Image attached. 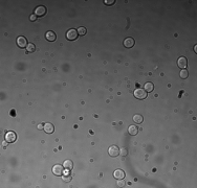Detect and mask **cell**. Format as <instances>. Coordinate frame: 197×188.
<instances>
[{
  "label": "cell",
  "mask_w": 197,
  "mask_h": 188,
  "mask_svg": "<svg viewBox=\"0 0 197 188\" xmlns=\"http://www.w3.org/2000/svg\"><path fill=\"white\" fill-rule=\"evenodd\" d=\"M120 155H122L123 157L127 156V155H128V151H127V148H125V147H122V148L120 150Z\"/></svg>",
  "instance_id": "ffe728a7"
},
{
  "label": "cell",
  "mask_w": 197,
  "mask_h": 188,
  "mask_svg": "<svg viewBox=\"0 0 197 188\" xmlns=\"http://www.w3.org/2000/svg\"><path fill=\"white\" fill-rule=\"evenodd\" d=\"M125 171L122 170V169H115V171L113 172V177L116 179V180H121V179H124L125 178Z\"/></svg>",
  "instance_id": "30bf717a"
},
{
  "label": "cell",
  "mask_w": 197,
  "mask_h": 188,
  "mask_svg": "<svg viewBox=\"0 0 197 188\" xmlns=\"http://www.w3.org/2000/svg\"><path fill=\"white\" fill-rule=\"evenodd\" d=\"M29 20H30V21H36V20H37V16H36L35 14H34V15H30V16H29Z\"/></svg>",
  "instance_id": "603a6c76"
},
{
  "label": "cell",
  "mask_w": 197,
  "mask_h": 188,
  "mask_svg": "<svg viewBox=\"0 0 197 188\" xmlns=\"http://www.w3.org/2000/svg\"><path fill=\"white\" fill-rule=\"evenodd\" d=\"M194 51H195V52L197 54V46H196V45L194 46Z\"/></svg>",
  "instance_id": "4316f807"
},
{
  "label": "cell",
  "mask_w": 197,
  "mask_h": 188,
  "mask_svg": "<svg viewBox=\"0 0 197 188\" xmlns=\"http://www.w3.org/2000/svg\"><path fill=\"white\" fill-rule=\"evenodd\" d=\"M17 139V135L15 134L14 132H7L5 134V141L8 142V143H13L15 142Z\"/></svg>",
  "instance_id": "8992f818"
},
{
  "label": "cell",
  "mask_w": 197,
  "mask_h": 188,
  "mask_svg": "<svg viewBox=\"0 0 197 188\" xmlns=\"http://www.w3.org/2000/svg\"><path fill=\"white\" fill-rule=\"evenodd\" d=\"M117 186H120V187H124V186H125V181H124V179H121V180L117 181Z\"/></svg>",
  "instance_id": "44dd1931"
},
{
  "label": "cell",
  "mask_w": 197,
  "mask_h": 188,
  "mask_svg": "<svg viewBox=\"0 0 197 188\" xmlns=\"http://www.w3.org/2000/svg\"><path fill=\"white\" fill-rule=\"evenodd\" d=\"M63 166H64L65 169L71 170L74 168V163H72V161H70V160H65L64 163H63Z\"/></svg>",
  "instance_id": "9a60e30c"
},
{
  "label": "cell",
  "mask_w": 197,
  "mask_h": 188,
  "mask_svg": "<svg viewBox=\"0 0 197 188\" xmlns=\"http://www.w3.org/2000/svg\"><path fill=\"white\" fill-rule=\"evenodd\" d=\"M17 45H18L20 48H26V47H28V45L26 38H25V37H23V36L18 37V38H17Z\"/></svg>",
  "instance_id": "277c9868"
},
{
  "label": "cell",
  "mask_w": 197,
  "mask_h": 188,
  "mask_svg": "<svg viewBox=\"0 0 197 188\" xmlns=\"http://www.w3.org/2000/svg\"><path fill=\"white\" fill-rule=\"evenodd\" d=\"M133 95H134V97L138 98V99H145V98L147 97L148 94H147V92H146L144 89H141V88H138V89L134 90Z\"/></svg>",
  "instance_id": "6da1fadb"
},
{
  "label": "cell",
  "mask_w": 197,
  "mask_h": 188,
  "mask_svg": "<svg viewBox=\"0 0 197 188\" xmlns=\"http://www.w3.org/2000/svg\"><path fill=\"white\" fill-rule=\"evenodd\" d=\"M43 130L45 131V133H47V134H52V133H54V131H55V127H54L51 122H47V123L44 124Z\"/></svg>",
  "instance_id": "7c38bea8"
},
{
  "label": "cell",
  "mask_w": 197,
  "mask_h": 188,
  "mask_svg": "<svg viewBox=\"0 0 197 188\" xmlns=\"http://www.w3.org/2000/svg\"><path fill=\"white\" fill-rule=\"evenodd\" d=\"M108 154L110 157H117L120 155V148L116 145H112L108 148Z\"/></svg>",
  "instance_id": "5b68a950"
},
{
  "label": "cell",
  "mask_w": 197,
  "mask_h": 188,
  "mask_svg": "<svg viewBox=\"0 0 197 188\" xmlns=\"http://www.w3.org/2000/svg\"><path fill=\"white\" fill-rule=\"evenodd\" d=\"M177 65H178V67H179L180 69H186L187 66H188V61H187V59H186L185 56H180V57L178 59V61H177Z\"/></svg>",
  "instance_id": "ba28073f"
},
{
  "label": "cell",
  "mask_w": 197,
  "mask_h": 188,
  "mask_svg": "<svg viewBox=\"0 0 197 188\" xmlns=\"http://www.w3.org/2000/svg\"><path fill=\"white\" fill-rule=\"evenodd\" d=\"M128 133L130 135H132V136H135L139 133V128L136 126H130L128 128Z\"/></svg>",
  "instance_id": "4fadbf2b"
},
{
  "label": "cell",
  "mask_w": 197,
  "mask_h": 188,
  "mask_svg": "<svg viewBox=\"0 0 197 188\" xmlns=\"http://www.w3.org/2000/svg\"><path fill=\"white\" fill-rule=\"evenodd\" d=\"M134 44H135V42H134V39L133 38H126L125 40H124V46L126 47V48H132L133 46H134Z\"/></svg>",
  "instance_id": "9c48e42d"
},
{
  "label": "cell",
  "mask_w": 197,
  "mask_h": 188,
  "mask_svg": "<svg viewBox=\"0 0 197 188\" xmlns=\"http://www.w3.org/2000/svg\"><path fill=\"white\" fill-rule=\"evenodd\" d=\"M77 31H78V35H79V36H85L86 32H87V29H86V27L81 26L77 29Z\"/></svg>",
  "instance_id": "ac0fdd59"
},
{
  "label": "cell",
  "mask_w": 197,
  "mask_h": 188,
  "mask_svg": "<svg viewBox=\"0 0 197 188\" xmlns=\"http://www.w3.org/2000/svg\"><path fill=\"white\" fill-rule=\"evenodd\" d=\"M36 50V46H35V44H33V43H28V47H26V52H34Z\"/></svg>",
  "instance_id": "e0dca14e"
},
{
  "label": "cell",
  "mask_w": 197,
  "mask_h": 188,
  "mask_svg": "<svg viewBox=\"0 0 197 188\" xmlns=\"http://www.w3.org/2000/svg\"><path fill=\"white\" fill-rule=\"evenodd\" d=\"M45 39H46L47 41H49V42H54V41H56L57 35L54 32V31L48 30V31L45 33Z\"/></svg>",
  "instance_id": "8fae6325"
},
{
  "label": "cell",
  "mask_w": 197,
  "mask_h": 188,
  "mask_svg": "<svg viewBox=\"0 0 197 188\" xmlns=\"http://www.w3.org/2000/svg\"><path fill=\"white\" fill-rule=\"evenodd\" d=\"M62 179H63V181H66V182H69V181L71 180V179H70V177H63Z\"/></svg>",
  "instance_id": "cb8c5ba5"
},
{
  "label": "cell",
  "mask_w": 197,
  "mask_h": 188,
  "mask_svg": "<svg viewBox=\"0 0 197 188\" xmlns=\"http://www.w3.org/2000/svg\"><path fill=\"white\" fill-rule=\"evenodd\" d=\"M14 111H15V110H12V112H11V115H12V116H15V115H16V112H14Z\"/></svg>",
  "instance_id": "484cf974"
},
{
  "label": "cell",
  "mask_w": 197,
  "mask_h": 188,
  "mask_svg": "<svg viewBox=\"0 0 197 188\" xmlns=\"http://www.w3.org/2000/svg\"><path fill=\"white\" fill-rule=\"evenodd\" d=\"M114 2H115V0H104V3L106 5H112V4H114Z\"/></svg>",
  "instance_id": "7402d4cb"
},
{
  "label": "cell",
  "mask_w": 197,
  "mask_h": 188,
  "mask_svg": "<svg viewBox=\"0 0 197 188\" xmlns=\"http://www.w3.org/2000/svg\"><path fill=\"white\" fill-rule=\"evenodd\" d=\"M153 89H154V86H153V84L152 83H150V81H148V83H146L145 84V86H144V90L148 93V92H152L153 91Z\"/></svg>",
  "instance_id": "5bb4252c"
},
{
  "label": "cell",
  "mask_w": 197,
  "mask_h": 188,
  "mask_svg": "<svg viewBox=\"0 0 197 188\" xmlns=\"http://www.w3.org/2000/svg\"><path fill=\"white\" fill-rule=\"evenodd\" d=\"M46 7L45 6H43V5H40V6H37L36 8H35V15L37 16V17H43V16H45L46 15Z\"/></svg>",
  "instance_id": "3957f363"
},
{
  "label": "cell",
  "mask_w": 197,
  "mask_h": 188,
  "mask_svg": "<svg viewBox=\"0 0 197 188\" xmlns=\"http://www.w3.org/2000/svg\"><path fill=\"white\" fill-rule=\"evenodd\" d=\"M189 76V72H188V70L187 69H181V71H180V78L181 79H187Z\"/></svg>",
  "instance_id": "d6986e66"
},
{
  "label": "cell",
  "mask_w": 197,
  "mask_h": 188,
  "mask_svg": "<svg viewBox=\"0 0 197 188\" xmlns=\"http://www.w3.org/2000/svg\"><path fill=\"white\" fill-rule=\"evenodd\" d=\"M64 166L63 165H60V164H57V165H55L54 167H53V173L55 175V176H62V173H63V171H64Z\"/></svg>",
  "instance_id": "52a82bcc"
},
{
  "label": "cell",
  "mask_w": 197,
  "mask_h": 188,
  "mask_svg": "<svg viewBox=\"0 0 197 188\" xmlns=\"http://www.w3.org/2000/svg\"><path fill=\"white\" fill-rule=\"evenodd\" d=\"M78 31H77V29H75V28H71V29H69L67 32H66V39L67 40H69V41H75L77 38H78Z\"/></svg>",
  "instance_id": "7a4b0ae2"
},
{
  "label": "cell",
  "mask_w": 197,
  "mask_h": 188,
  "mask_svg": "<svg viewBox=\"0 0 197 188\" xmlns=\"http://www.w3.org/2000/svg\"><path fill=\"white\" fill-rule=\"evenodd\" d=\"M143 120H144V118H143V116H141V114H135V115L133 116V121H134L135 123H138V124L141 123Z\"/></svg>",
  "instance_id": "2e32d148"
},
{
  "label": "cell",
  "mask_w": 197,
  "mask_h": 188,
  "mask_svg": "<svg viewBox=\"0 0 197 188\" xmlns=\"http://www.w3.org/2000/svg\"><path fill=\"white\" fill-rule=\"evenodd\" d=\"M43 128H44L43 124H38V129H39V130H43Z\"/></svg>",
  "instance_id": "d4e9b609"
}]
</instances>
